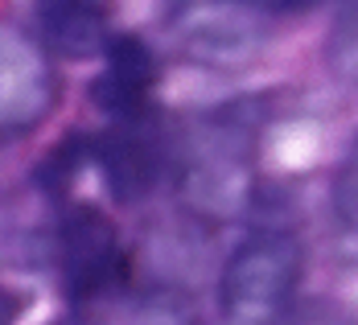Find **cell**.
<instances>
[{
  "mask_svg": "<svg viewBox=\"0 0 358 325\" xmlns=\"http://www.w3.org/2000/svg\"><path fill=\"white\" fill-rule=\"evenodd\" d=\"M305 272V247L288 231L248 235L222 268L218 301L227 325H285V309Z\"/></svg>",
  "mask_w": 358,
  "mask_h": 325,
  "instance_id": "cell-1",
  "label": "cell"
},
{
  "mask_svg": "<svg viewBox=\"0 0 358 325\" xmlns=\"http://www.w3.org/2000/svg\"><path fill=\"white\" fill-rule=\"evenodd\" d=\"M251 120L243 108H222L198 124V132L185 145V185L202 198V206H222L248 178L251 161Z\"/></svg>",
  "mask_w": 358,
  "mask_h": 325,
  "instance_id": "cell-2",
  "label": "cell"
},
{
  "mask_svg": "<svg viewBox=\"0 0 358 325\" xmlns=\"http://www.w3.org/2000/svg\"><path fill=\"white\" fill-rule=\"evenodd\" d=\"M58 268L62 289L74 301H87L95 292L111 289L124 276V252L115 239V226L95 206H74L58 226Z\"/></svg>",
  "mask_w": 358,
  "mask_h": 325,
  "instance_id": "cell-3",
  "label": "cell"
},
{
  "mask_svg": "<svg viewBox=\"0 0 358 325\" xmlns=\"http://www.w3.org/2000/svg\"><path fill=\"white\" fill-rule=\"evenodd\" d=\"M99 161H103V178H108L111 194L120 202H136L152 189V181L161 173V140L157 128L136 120H120L99 145Z\"/></svg>",
  "mask_w": 358,
  "mask_h": 325,
  "instance_id": "cell-4",
  "label": "cell"
},
{
  "mask_svg": "<svg viewBox=\"0 0 358 325\" xmlns=\"http://www.w3.org/2000/svg\"><path fill=\"white\" fill-rule=\"evenodd\" d=\"M157 82V58L141 37H111L108 71L91 82V99L115 120H136Z\"/></svg>",
  "mask_w": 358,
  "mask_h": 325,
  "instance_id": "cell-5",
  "label": "cell"
},
{
  "mask_svg": "<svg viewBox=\"0 0 358 325\" xmlns=\"http://www.w3.org/2000/svg\"><path fill=\"white\" fill-rule=\"evenodd\" d=\"M173 17L181 41L202 58H239L259 37V8L251 4H181Z\"/></svg>",
  "mask_w": 358,
  "mask_h": 325,
  "instance_id": "cell-6",
  "label": "cell"
},
{
  "mask_svg": "<svg viewBox=\"0 0 358 325\" xmlns=\"http://www.w3.org/2000/svg\"><path fill=\"white\" fill-rule=\"evenodd\" d=\"M54 108V74L25 37H4V128L25 132Z\"/></svg>",
  "mask_w": 358,
  "mask_h": 325,
  "instance_id": "cell-7",
  "label": "cell"
},
{
  "mask_svg": "<svg viewBox=\"0 0 358 325\" xmlns=\"http://www.w3.org/2000/svg\"><path fill=\"white\" fill-rule=\"evenodd\" d=\"M37 37L41 50L62 58H91L108 50V13L99 4H41L37 8Z\"/></svg>",
  "mask_w": 358,
  "mask_h": 325,
  "instance_id": "cell-8",
  "label": "cell"
},
{
  "mask_svg": "<svg viewBox=\"0 0 358 325\" xmlns=\"http://www.w3.org/2000/svg\"><path fill=\"white\" fill-rule=\"evenodd\" d=\"M334 210L342 215V222L358 226V136L334 173Z\"/></svg>",
  "mask_w": 358,
  "mask_h": 325,
  "instance_id": "cell-9",
  "label": "cell"
},
{
  "mask_svg": "<svg viewBox=\"0 0 358 325\" xmlns=\"http://www.w3.org/2000/svg\"><path fill=\"white\" fill-rule=\"evenodd\" d=\"M285 325H358V317H346L342 309H325V305H313L309 313H301V317H292Z\"/></svg>",
  "mask_w": 358,
  "mask_h": 325,
  "instance_id": "cell-10",
  "label": "cell"
},
{
  "mask_svg": "<svg viewBox=\"0 0 358 325\" xmlns=\"http://www.w3.org/2000/svg\"><path fill=\"white\" fill-rule=\"evenodd\" d=\"M54 325H74V322H54Z\"/></svg>",
  "mask_w": 358,
  "mask_h": 325,
  "instance_id": "cell-11",
  "label": "cell"
}]
</instances>
